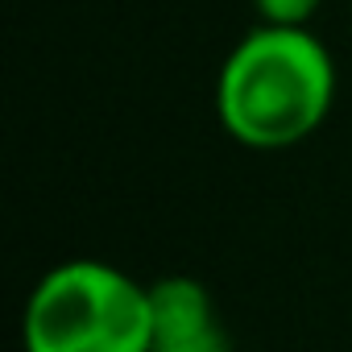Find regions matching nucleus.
<instances>
[{
	"label": "nucleus",
	"mask_w": 352,
	"mask_h": 352,
	"mask_svg": "<svg viewBox=\"0 0 352 352\" xmlns=\"http://www.w3.org/2000/svg\"><path fill=\"white\" fill-rule=\"evenodd\" d=\"M336 83V58L311 25L257 21L216 71V120L245 149H294L331 116Z\"/></svg>",
	"instance_id": "1"
},
{
	"label": "nucleus",
	"mask_w": 352,
	"mask_h": 352,
	"mask_svg": "<svg viewBox=\"0 0 352 352\" xmlns=\"http://www.w3.org/2000/svg\"><path fill=\"white\" fill-rule=\"evenodd\" d=\"M249 5L265 25H311V17L323 9V0H249Z\"/></svg>",
	"instance_id": "4"
},
{
	"label": "nucleus",
	"mask_w": 352,
	"mask_h": 352,
	"mask_svg": "<svg viewBox=\"0 0 352 352\" xmlns=\"http://www.w3.org/2000/svg\"><path fill=\"white\" fill-rule=\"evenodd\" d=\"M149 298H153L149 352H236L199 278L170 274L149 286Z\"/></svg>",
	"instance_id": "3"
},
{
	"label": "nucleus",
	"mask_w": 352,
	"mask_h": 352,
	"mask_svg": "<svg viewBox=\"0 0 352 352\" xmlns=\"http://www.w3.org/2000/svg\"><path fill=\"white\" fill-rule=\"evenodd\" d=\"M153 298L112 261L50 265L21 307L25 352H149Z\"/></svg>",
	"instance_id": "2"
}]
</instances>
